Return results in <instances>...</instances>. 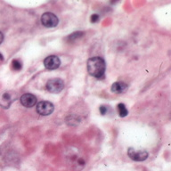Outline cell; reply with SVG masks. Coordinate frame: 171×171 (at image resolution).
<instances>
[{"label":"cell","mask_w":171,"mask_h":171,"mask_svg":"<svg viewBox=\"0 0 171 171\" xmlns=\"http://www.w3.org/2000/svg\"><path fill=\"white\" fill-rule=\"evenodd\" d=\"M47 89L53 94H58L64 88V81L62 78H52L47 83Z\"/></svg>","instance_id":"277c9868"},{"label":"cell","mask_w":171,"mask_h":171,"mask_svg":"<svg viewBox=\"0 0 171 171\" xmlns=\"http://www.w3.org/2000/svg\"><path fill=\"white\" fill-rule=\"evenodd\" d=\"M128 155L131 160L135 161H143L148 158V153L146 151H135L134 148H129Z\"/></svg>","instance_id":"52a82bcc"},{"label":"cell","mask_w":171,"mask_h":171,"mask_svg":"<svg viewBox=\"0 0 171 171\" xmlns=\"http://www.w3.org/2000/svg\"><path fill=\"white\" fill-rule=\"evenodd\" d=\"M68 162L71 168L76 171L81 170L85 166V158L78 155V153H71L67 156Z\"/></svg>","instance_id":"7a4b0ae2"},{"label":"cell","mask_w":171,"mask_h":171,"mask_svg":"<svg viewBox=\"0 0 171 171\" xmlns=\"http://www.w3.org/2000/svg\"><path fill=\"white\" fill-rule=\"evenodd\" d=\"M82 36H83V32L78 31V32H75V33L70 35L68 37V39H69L70 41H73V40H75V39H78V38L81 37Z\"/></svg>","instance_id":"4fadbf2b"},{"label":"cell","mask_w":171,"mask_h":171,"mask_svg":"<svg viewBox=\"0 0 171 171\" xmlns=\"http://www.w3.org/2000/svg\"><path fill=\"white\" fill-rule=\"evenodd\" d=\"M17 98V95L14 91H6L0 95V107L4 109H8L12 103Z\"/></svg>","instance_id":"3957f363"},{"label":"cell","mask_w":171,"mask_h":171,"mask_svg":"<svg viewBox=\"0 0 171 171\" xmlns=\"http://www.w3.org/2000/svg\"><path fill=\"white\" fill-rule=\"evenodd\" d=\"M128 85L124 82H115L111 85V91L116 94H122L126 92Z\"/></svg>","instance_id":"30bf717a"},{"label":"cell","mask_w":171,"mask_h":171,"mask_svg":"<svg viewBox=\"0 0 171 171\" xmlns=\"http://www.w3.org/2000/svg\"><path fill=\"white\" fill-rule=\"evenodd\" d=\"M3 40H4V35H3V33H2V32L0 31V45L2 44Z\"/></svg>","instance_id":"2e32d148"},{"label":"cell","mask_w":171,"mask_h":171,"mask_svg":"<svg viewBox=\"0 0 171 171\" xmlns=\"http://www.w3.org/2000/svg\"><path fill=\"white\" fill-rule=\"evenodd\" d=\"M54 109H55L54 104L47 101L39 102L37 104V107H36L37 113L42 116H48L52 114L53 111H54Z\"/></svg>","instance_id":"8992f818"},{"label":"cell","mask_w":171,"mask_h":171,"mask_svg":"<svg viewBox=\"0 0 171 171\" xmlns=\"http://www.w3.org/2000/svg\"><path fill=\"white\" fill-rule=\"evenodd\" d=\"M99 15L98 14H92L91 15V17H90V20H91V22H98V20H99Z\"/></svg>","instance_id":"5bb4252c"},{"label":"cell","mask_w":171,"mask_h":171,"mask_svg":"<svg viewBox=\"0 0 171 171\" xmlns=\"http://www.w3.org/2000/svg\"><path fill=\"white\" fill-rule=\"evenodd\" d=\"M12 67L14 70H20L22 68V64L19 60L15 59V60H12Z\"/></svg>","instance_id":"7c38bea8"},{"label":"cell","mask_w":171,"mask_h":171,"mask_svg":"<svg viewBox=\"0 0 171 171\" xmlns=\"http://www.w3.org/2000/svg\"><path fill=\"white\" fill-rule=\"evenodd\" d=\"M41 22L47 28L56 27L59 23L58 17L53 12H45L41 16Z\"/></svg>","instance_id":"5b68a950"},{"label":"cell","mask_w":171,"mask_h":171,"mask_svg":"<svg viewBox=\"0 0 171 171\" xmlns=\"http://www.w3.org/2000/svg\"><path fill=\"white\" fill-rule=\"evenodd\" d=\"M0 60H3V55L0 54Z\"/></svg>","instance_id":"e0dca14e"},{"label":"cell","mask_w":171,"mask_h":171,"mask_svg":"<svg viewBox=\"0 0 171 171\" xmlns=\"http://www.w3.org/2000/svg\"><path fill=\"white\" fill-rule=\"evenodd\" d=\"M61 64V60L56 55H50L44 60V65L47 70H55L59 68Z\"/></svg>","instance_id":"ba28073f"},{"label":"cell","mask_w":171,"mask_h":171,"mask_svg":"<svg viewBox=\"0 0 171 171\" xmlns=\"http://www.w3.org/2000/svg\"><path fill=\"white\" fill-rule=\"evenodd\" d=\"M105 70H106V64L103 58L95 56L88 59L87 71L91 76L96 78H102L104 77Z\"/></svg>","instance_id":"6da1fadb"},{"label":"cell","mask_w":171,"mask_h":171,"mask_svg":"<svg viewBox=\"0 0 171 171\" xmlns=\"http://www.w3.org/2000/svg\"><path fill=\"white\" fill-rule=\"evenodd\" d=\"M20 102L26 108L33 107L37 103V97L32 94H24L22 95Z\"/></svg>","instance_id":"9c48e42d"},{"label":"cell","mask_w":171,"mask_h":171,"mask_svg":"<svg viewBox=\"0 0 171 171\" xmlns=\"http://www.w3.org/2000/svg\"><path fill=\"white\" fill-rule=\"evenodd\" d=\"M99 110H100L101 114H103V115H105V114H106V112H107V107L106 106H103V105L100 107Z\"/></svg>","instance_id":"9a60e30c"},{"label":"cell","mask_w":171,"mask_h":171,"mask_svg":"<svg viewBox=\"0 0 171 171\" xmlns=\"http://www.w3.org/2000/svg\"><path fill=\"white\" fill-rule=\"evenodd\" d=\"M118 111H119V115L120 117H126L128 114V110L124 103H119L118 104Z\"/></svg>","instance_id":"8fae6325"}]
</instances>
